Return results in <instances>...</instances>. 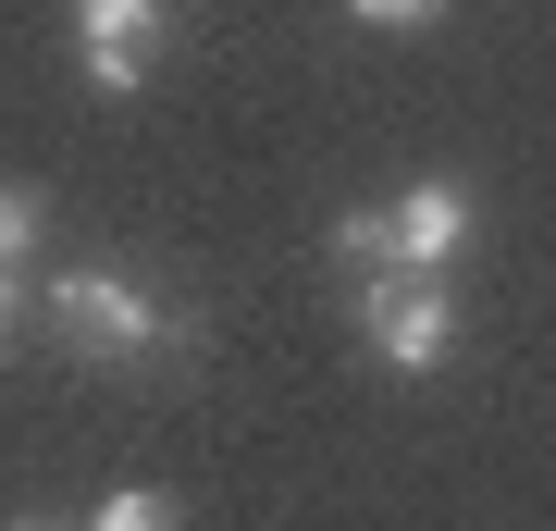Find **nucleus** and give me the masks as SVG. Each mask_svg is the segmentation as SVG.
<instances>
[{
	"instance_id": "nucleus-1",
	"label": "nucleus",
	"mask_w": 556,
	"mask_h": 531,
	"mask_svg": "<svg viewBox=\"0 0 556 531\" xmlns=\"http://www.w3.org/2000/svg\"><path fill=\"white\" fill-rule=\"evenodd\" d=\"M50 321H62V346L100 358V371H149V358L199 346V321H174L149 285H124V273H62L50 285Z\"/></svg>"
},
{
	"instance_id": "nucleus-2",
	"label": "nucleus",
	"mask_w": 556,
	"mask_h": 531,
	"mask_svg": "<svg viewBox=\"0 0 556 531\" xmlns=\"http://www.w3.org/2000/svg\"><path fill=\"white\" fill-rule=\"evenodd\" d=\"M358 346H371V371H445L457 358V296L445 285H420V273H358Z\"/></svg>"
},
{
	"instance_id": "nucleus-3",
	"label": "nucleus",
	"mask_w": 556,
	"mask_h": 531,
	"mask_svg": "<svg viewBox=\"0 0 556 531\" xmlns=\"http://www.w3.org/2000/svg\"><path fill=\"white\" fill-rule=\"evenodd\" d=\"M149 62H161V0H75V75L100 99L149 87Z\"/></svg>"
},
{
	"instance_id": "nucleus-4",
	"label": "nucleus",
	"mask_w": 556,
	"mask_h": 531,
	"mask_svg": "<svg viewBox=\"0 0 556 531\" xmlns=\"http://www.w3.org/2000/svg\"><path fill=\"white\" fill-rule=\"evenodd\" d=\"M457 248H470V186H457V174H420V186L396 198V273L433 285Z\"/></svg>"
},
{
	"instance_id": "nucleus-5",
	"label": "nucleus",
	"mask_w": 556,
	"mask_h": 531,
	"mask_svg": "<svg viewBox=\"0 0 556 531\" xmlns=\"http://www.w3.org/2000/svg\"><path fill=\"white\" fill-rule=\"evenodd\" d=\"M346 260V273H396V211H383V198H358V211H334V236H321Z\"/></svg>"
},
{
	"instance_id": "nucleus-6",
	"label": "nucleus",
	"mask_w": 556,
	"mask_h": 531,
	"mask_svg": "<svg viewBox=\"0 0 556 531\" xmlns=\"http://www.w3.org/2000/svg\"><path fill=\"white\" fill-rule=\"evenodd\" d=\"M87 531H174V494L124 482V494H100V519H87Z\"/></svg>"
},
{
	"instance_id": "nucleus-7",
	"label": "nucleus",
	"mask_w": 556,
	"mask_h": 531,
	"mask_svg": "<svg viewBox=\"0 0 556 531\" xmlns=\"http://www.w3.org/2000/svg\"><path fill=\"white\" fill-rule=\"evenodd\" d=\"M38 223H50V198H38V186H0V273L38 248Z\"/></svg>"
},
{
	"instance_id": "nucleus-8",
	"label": "nucleus",
	"mask_w": 556,
	"mask_h": 531,
	"mask_svg": "<svg viewBox=\"0 0 556 531\" xmlns=\"http://www.w3.org/2000/svg\"><path fill=\"white\" fill-rule=\"evenodd\" d=\"M358 25H420V13H445V0H346Z\"/></svg>"
},
{
	"instance_id": "nucleus-9",
	"label": "nucleus",
	"mask_w": 556,
	"mask_h": 531,
	"mask_svg": "<svg viewBox=\"0 0 556 531\" xmlns=\"http://www.w3.org/2000/svg\"><path fill=\"white\" fill-rule=\"evenodd\" d=\"M13 321H25V296H13V273H0V346H13Z\"/></svg>"
},
{
	"instance_id": "nucleus-10",
	"label": "nucleus",
	"mask_w": 556,
	"mask_h": 531,
	"mask_svg": "<svg viewBox=\"0 0 556 531\" xmlns=\"http://www.w3.org/2000/svg\"><path fill=\"white\" fill-rule=\"evenodd\" d=\"M13 531H62V519H13Z\"/></svg>"
}]
</instances>
